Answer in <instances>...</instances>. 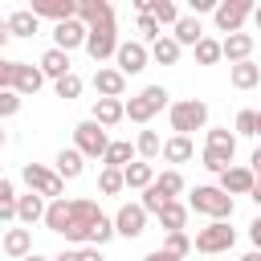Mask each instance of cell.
I'll return each instance as SVG.
<instances>
[{
  "label": "cell",
  "instance_id": "obj_1",
  "mask_svg": "<svg viewBox=\"0 0 261 261\" xmlns=\"http://www.w3.org/2000/svg\"><path fill=\"white\" fill-rule=\"evenodd\" d=\"M41 86H45V73H41V65L12 61V57H4V61H0V90H16V94L24 98V94H37Z\"/></svg>",
  "mask_w": 261,
  "mask_h": 261
},
{
  "label": "cell",
  "instance_id": "obj_2",
  "mask_svg": "<svg viewBox=\"0 0 261 261\" xmlns=\"http://www.w3.org/2000/svg\"><path fill=\"white\" fill-rule=\"evenodd\" d=\"M102 220V208H98V200H69V228L61 232L65 241H73V245H90V232H94V224Z\"/></svg>",
  "mask_w": 261,
  "mask_h": 261
},
{
  "label": "cell",
  "instance_id": "obj_3",
  "mask_svg": "<svg viewBox=\"0 0 261 261\" xmlns=\"http://www.w3.org/2000/svg\"><path fill=\"white\" fill-rule=\"evenodd\" d=\"M167 118H171V130H175V135H188V139H192V130H204V126H208V102H200V98H179V102H171Z\"/></svg>",
  "mask_w": 261,
  "mask_h": 261
},
{
  "label": "cell",
  "instance_id": "obj_4",
  "mask_svg": "<svg viewBox=\"0 0 261 261\" xmlns=\"http://www.w3.org/2000/svg\"><path fill=\"white\" fill-rule=\"evenodd\" d=\"M188 208H192V212H204V216H212V220H232V196H228L220 184L196 188L192 200H188Z\"/></svg>",
  "mask_w": 261,
  "mask_h": 261
},
{
  "label": "cell",
  "instance_id": "obj_5",
  "mask_svg": "<svg viewBox=\"0 0 261 261\" xmlns=\"http://www.w3.org/2000/svg\"><path fill=\"white\" fill-rule=\"evenodd\" d=\"M110 143H114V139L106 135V126L94 122V118H82V122L73 126V147H77L86 159H106Z\"/></svg>",
  "mask_w": 261,
  "mask_h": 261
},
{
  "label": "cell",
  "instance_id": "obj_6",
  "mask_svg": "<svg viewBox=\"0 0 261 261\" xmlns=\"http://www.w3.org/2000/svg\"><path fill=\"white\" fill-rule=\"evenodd\" d=\"M167 98H171V94H167L163 86H143V90L126 102V118H130V122H151L163 106L171 110V102H167Z\"/></svg>",
  "mask_w": 261,
  "mask_h": 261
},
{
  "label": "cell",
  "instance_id": "obj_7",
  "mask_svg": "<svg viewBox=\"0 0 261 261\" xmlns=\"http://www.w3.org/2000/svg\"><path fill=\"white\" fill-rule=\"evenodd\" d=\"M20 179L29 184V192H37L45 200H61V192H65V179L57 171H49L45 163H24L20 167Z\"/></svg>",
  "mask_w": 261,
  "mask_h": 261
},
{
  "label": "cell",
  "instance_id": "obj_8",
  "mask_svg": "<svg viewBox=\"0 0 261 261\" xmlns=\"http://www.w3.org/2000/svg\"><path fill=\"white\" fill-rule=\"evenodd\" d=\"M232 245H237V228H228V220H212V224H204V228L196 232V249L208 253V257L228 253Z\"/></svg>",
  "mask_w": 261,
  "mask_h": 261
},
{
  "label": "cell",
  "instance_id": "obj_9",
  "mask_svg": "<svg viewBox=\"0 0 261 261\" xmlns=\"http://www.w3.org/2000/svg\"><path fill=\"white\" fill-rule=\"evenodd\" d=\"M118 29H114V20H106V24H98V29H90V37H86V53L102 65V61H110V57H118Z\"/></svg>",
  "mask_w": 261,
  "mask_h": 261
},
{
  "label": "cell",
  "instance_id": "obj_10",
  "mask_svg": "<svg viewBox=\"0 0 261 261\" xmlns=\"http://www.w3.org/2000/svg\"><path fill=\"white\" fill-rule=\"evenodd\" d=\"M253 12H257V8H253L249 0H220L212 16H216V29H220L224 37H232V33H241V24H245Z\"/></svg>",
  "mask_w": 261,
  "mask_h": 261
},
{
  "label": "cell",
  "instance_id": "obj_11",
  "mask_svg": "<svg viewBox=\"0 0 261 261\" xmlns=\"http://www.w3.org/2000/svg\"><path fill=\"white\" fill-rule=\"evenodd\" d=\"M147 61H151V49H147L143 41H122V45H118V57H114V69H118L122 77H130V73H143Z\"/></svg>",
  "mask_w": 261,
  "mask_h": 261
},
{
  "label": "cell",
  "instance_id": "obj_12",
  "mask_svg": "<svg viewBox=\"0 0 261 261\" xmlns=\"http://www.w3.org/2000/svg\"><path fill=\"white\" fill-rule=\"evenodd\" d=\"M147 208L143 204H122L118 212H114V228H118V237H126V241H135V237H143L147 232Z\"/></svg>",
  "mask_w": 261,
  "mask_h": 261
},
{
  "label": "cell",
  "instance_id": "obj_13",
  "mask_svg": "<svg viewBox=\"0 0 261 261\" xmlns=\"http://www.w3.org/2000/svg\"><path fill=\"white\" fill-rule=\"evenodd\" d=\"M86 37H90V29H86L77 16L65 20V24H53V49H65V53L86 49Z\"/></svg>",
  "mask_w": 261,
  "mask_h": 261
},
{
  "label": "cell",
  "instance_id": "obj_14",
  "mask_svg": "<svg viewBox=\"0 0 261 261\" xmlns=\"http://www.w3.org/2000/svg\"><path fill=\"white\" fill-rule=\"evenodd\" d=\"M90 86L98 90V98H122V94H126V77H122L114 65H98L94 77H90Z\"/></svg>",
  "mask_w": 261,
  "mask_h": 261
},
{
  "label": "cell",
  "instance_id": "obj_15",
  "mask_svg": "<svg viewBox=\"0 0 261 261\" xmlns=\"http://www.w3.org/2000/svg\"><path fill=\"white\" fill-rule=\"evenodd\" d=\"M220 188L228 192V196H253V188H257V175H253V167H228L224 175H220Z\"/></svg>",
  "mask_w": 261,
  "mask_h": 261
},
{
  "label": "cell",
  "instance_id": "obj_16",
  "mask_svg": "<svg viewBox=\"0 0 261 261\" xmlns=\"http://www.w3.org/2000/svg\"><path fill=\"white\" fill-rule=\"evenodd\" d=\"M33 12L53 20V24H65L77 16V0H33Z\"/></svg>",
  "mask_w": 261,
  "mask_h": 261
},
{
  "label": "cell",
  "instance_id": "obj_17",
  "mask_svg": "<svg viewBox=\"0 0 261 261\" xmlns=\"http://www.w3.org/2000/svg\"><path fill=\"white\" fill-rule=\"evenodd\" d=\"M77 20L86 29H98V24L114 20V8H110V0H77Z\"/></svg>",
  "mask_w": 261,
  "mask_h": 261
},
{
  "label": "cell",
  "instance_id": "obj_18",
  "mask_svg": "<svg viewBox=\"0 0 261 261\" xmlns=\"http://www.w3.org/2000/svg\"><path fill=\"white\" fill-rule=\"evenodd\" d=\"M94 122H102L106 130L114 126V122H122L126 118V102L122 98H94V114H90Z\"/></svg>",
  "mask_w": 261,
  "mask_h": 261
},
{
  "label": "cell",
  "instance_id": "obj_19",
  "mask_svg": "<svg viewBox=\"0 0 261 261\" xmlns=\"http://www.w3.org/2000/svg\"><path fill=\"white\" fill-rule=\"evenodd\" d=\"M53 163H57V167H53V171H57V175H61V179H77V175H82V171H86V155H82V151H77V147H61V151H57V159H53Z\"/></svg>",
  "mask_w": 261,
  "mask_h": 261
},
{
  "label": "cell",
  "instance_id": "obj_20",
  "mask_svg": "<svg viewBox=\"0 0 261 261\" xmlns=\"http://www.w3.org/2000/svg\"><path fill=\"white\" fill-rule=\"evenodd\" d=\"M224 57H228V65L253 61V33H232V37H224Z\"/></svg>",
  "mask_w": 261,
  "mask_h": 261
},
{
  "label": "cell",
  "instance_id": "obj_21",
  "mask_svg": "<svg viewBox=\"0 0 261 261\" xmlns=\"http://www.w3.org/2000/svg\"><path fill=\"white\" fill-rule=\"evenodd\" d=\"M41 73L53 77V82L69 77V73H73V69H69V53H65V49H45V53H41Z\"/></svg>",
  "mask_w": 261,
  "mask_h": 261
},
{
  "label": "cell",
  "instance_id": "obj_22",
  "mask_svg": "<svg viewBox=\"0 0 261 261\" xmlns=\"http://www.w3.org/2000/svg\"><path fill=\"white\" fill-rule=\"evenodd\" d=\"M45 212H49V204H45V196H37V192H29V196H20V204H16V220L20 224H45Z\"/></svg>",
  "mask_w": 261,
  "mask_h": 261
},
{
  "label": "cell",
  "instance_id": "obj_23",
  "mask_svg": "<svg viewBox=\"0 0 261 261\" xmlns=\"http://www.w3.org/2000/svg\"><path fill=\"white\" fill-rule=\"evenodd\" d=\"M4 253H8L12 261L33 257V232H29V228H8V232H4Z\"/></svg>",
  "mask_w": 261,
  "mask_h": 261
},
{
  "label": "cell",
  "instance_id": "obj_24",
  "mask_svg": "<svg viewBox=\"0 0 261 261\" xmlns=\"http://www.w3.org/2000/svg\"><path fill=\"white\" fill-rule=\"evenodd\" d=\"M122 175H126V188H135V192H147L159 175H155V167L147 163V159H135L130 167H122Z\"/></svg>",
  "mask_w": 261,
  "mask_h": 261
},
{
  "label": "cell",
  "instance_id": "obj_25",
  "mask_svg": "<svg viewBox=\"0 0 261 261\" xmlns=\"http://www.w3.org/2000/svg\"><path fill=\"white\" fill-rule=\"evenodd\" d=\"M135 159H139V147H135V143H130V139H114V143H110V151H106V159H102V163H106V167H130V163H135Z\"/></svg>",
  "mask_w": 261,
  "mask_h": 261
},
{
  "label": "cell",
  "instance_id": "obj_26",
  "mask_svg": "<svg viewBox=\"0 0 261 261\" xmlns=\"http://www.w3.org/2000/svg\"><path fill=\"white\" fill-rule=\"evenodd\" d=\"M4 24H8V33H12V37H33V33H37V24H41V16H37L33 8H16Z\"/></svg>",
  "mask_w": 261,
  "mask_h": 261
},
{
  "label": "cell",
  "instance_id": "obj_27",
  "mask_svg": "<svg viewBox=\"0 0 261 261\" xmlns=\"http://www.w3.org/2000/svg\"><path fill=\"white\" fill-rule=\"evenodd\" d=\"M228 82H232L237 90H253V86L261 82V65H257V61H241V65H228Z\"/></svg>",
  "mask_w": 261,
  "mask_h": 261
},
{
  "label": "cell",
  "instance_id": "obj_28",
  "mask_svg": "<svg viewBox=\"0 0 261 261\" xmlns=\"http://www.w3.org/2000/svg\"><path fill=\"white\" fill-rule=\"evenodd\" d=\"M204 151H216V155H237V135L228 126H208V147Z\"/></svg>",
  "mask_w": 261,
  "mask_h": 261
},
{
  "label": "cell",
  "instance_id": "obj_29",
  "mask_svg": "<svg viewBox=\"0 0 261 261\" xmlns=\"http://www.w3.org/2000/svg\"><path fill=\"white\" fill-rule=\"evenodd\" d=\"M192 155H196V143H192L188 135H171V139L163 143V159H167V163H188Z\"/></svg>",
  "mask_w": 261,
  "mask_h": 261
},
{
  "label": "cell",
  "instance_id": "obj_30",
  "mask_svg": "<svg viewBox=\"0 0 261 261\" xmlns=\"http://www.w3.org/2000/svg\"><path fill=\"white\" fill-rule=\"evenodd\" d=\"M179 53H184V45H179L175 37H167V33L151 45V57H155L159 65H175V61H179Z\"/></svg>",
  "mask_w": 261,
  "mask_h": 261
},
{
  "label": "cell",
  "instance_id": "obj_31",
  "mask_svg": "<svg viewBox=\"0 0 261 261\" xmlns=\"http://www.w3.org/2000/svg\"><path fill=\"white\" fill-rule=\"evenodd\" d=\"M45 228L49 232H65L69 228V200H49V212H45Z\"/></svg>",
  "mask_w": 261,
  "mask_h": 261
},
{
  "label": "cell",
  "instance_id": "obj_32",
  "mask_svg": "<svg viewBox=\"0 0 261 261\" xmlns=\"http://www.w3.org/2000/svg\"><path fill=\"white\" fill-rule=\"evenodd\" d=\"M188 212H192V208L175 200V204H167V208L159 212V224H163L167 232H184V228H188Z\"/></svg>",
  "mask_w": 261,
  "mask_h": 261
},
{
  "label": "cell",
  "instance_id": "obj_33",
  "mask_svg": "<svg viewBox=\"0 0 261 261\" xmlns=\"http://www.w3.org/2000/svg\"><path fill=\"white\" fill-rule=\"evenodd\" d=\"M171 37H175L179 45H192V49H196V45L204 41V29H200V20H196V16H179V24H175V33H171Z\"/></svg>",
  "mask_w": 261,
  "mask_h": 261
},
{
  "label": "cell",
  "instance_id": "obj_34",
  "mask_svg": "<svg viewBox=\"0 0 261 261\" xmlns=\"http://www.w3.org/2000/svg\"><path fill=\"white\" fill-rule=\"evenodd\" d=\"M147 16H155L159 24H179V8L171 4V0H147Z\"/></svg>",
  "mask_w": 261,
  "mask_h": 261
},
{
  "label": "cell",
  "instance_id": "obj_35",
  "mask_svg": "<svg viewBox=\"0 0 261 261\" xmlns=\"http://www.w3.org/2000/svg\"><path fill=\"white\" fill-rule=\"evenodd\" d=\"M192 53H196V61H200V65H216V61L224 57V41H216V37H204V41H200Z\"/></svg>",
  "mask_w": 261,
  "mask_h": 261
},
{
  "label": "cell",
  "instance_id": "obj_36",
  "mask_svg": "<svg viewBox=\"0 0 261 261\" xmlns=\"http://www.w3.org/2000/svg\"><path fill=\"white\" fill-rule=\"evenodd\" d=\"M135 147H139V159H159L163 155V139L155 135V130H139V139H135Z\"/></svg>",
  "mask_w": 261,
  "mask_h": 261
},
{
  "label": "cell",
  "instance_id": "obj_37",
  "mask_svg": "<svg viewBox=\"0 0 261 261\" xmlns=\"http://www.w3.org/2000/svg\"><path fill=\"white\" fill-rule=\"evenodd\" d=\"M122 188H126L122 167H102V175H98V192H102V196H118Z\"/></svg>",
  "mask_w": 261,
  "mask_h": 261
},
{
  "label": "cell",
  "instance_id": "obj_38",
  "mask_svg": "<svg viewBox=\"0 0 261 261\" xmlns=\"http://www.w3.org/2000/svg\"><path fill=\"white\" fill-rule=\"evenodd\" d=\"M163 249H167V253H175V257L184 261V257H188V253L196 249V241H192L188 232H167V241H163Z\"/></svg>",
  "mask_w": 261,
  "mask_h": 261
},
{
  "label": "cell",
  "instance_id": "obj_39",
  "mask_svg": "<svg viewBox=\"0 0 261 261\" xmlns=\"http://www.w3.org/2000/svg\"><path fill=\"white\" fill-rule=\"evenodd\" d=\"M155 188H159V192H163V196H171V200H175V196H179V192H184V175H179V171H175V167H171V171H163V175H159V179H155Z\"/></svg>",
  "mask_w": 261,
  "mask_h": 261
},
{
  "label": "cell",
  "instance_id": "obj_40",
  "mask_svg": "<svg viewBox=\"0 0 261 261\" xmlns=\"http://www.w3.org/2000/svg\"><path fill=\"white\" fill-rule=\"evenodd\" d=\"M139 204H143V208H147V212H155V216H159V212H163V208H167V204H175V200H171V196H163V192H159V188H155V184H151V188H147V192H143V200H139Z\"/></svg>",
  "mask_w": 261,
  "mask_h": 261
},
{
  "label": "cell",
  "instance_id": "obj_41",
  "mask_svg": "<svg viewBox=\"0 0 261 261\" xmlns=\"http://www.w3.org/2000/svg\"><path fill=\"white\" fill-rule=\"evenodd\" d=\"M159 29H163V24H159L155 16H139V41H143V45H155V41L163 37Z\"/></svg>",
  "mask_w": 261,
  "mask_h": 261
},
{
  "label": "cell",
  "instance_id": "obj_42",
  "mask_svg": "<svg viewBox=\"0 0 261 261\" xmlns=\"http://www.w3.org/2000/svg\"><path fill=\"white\" fill-rule=\"evenodd\" d=\"M82 86H86V82H82L77 73H69V77H61V82H53L57 98H65V102H69V98H77V94H82Z\"/></svg>",
  "mask_w": 261,
  "mask_h": 261
},
{
  "label": "cell",
  "instance_id": "obj_43",
  "mask_svg": "<svg viewBox=\"0 0 261 261\" xmlns=\"http://www.w3.org/2000/svg\"><path fill=\"white\" fill-rule=\"evenodd\" d=\"M16 110H20V94H16V90H0V114L12 118Z\"/></svg>",
  "mask_w": 261,
  "mask_h": 261
},
{
  "label": "cell",
  "instance_id": "obj_44",
  "mask_svg": "<svg viewBox=\"0 0 261 261\" xmlns=\"http://www.w3.org/2000/svg\"><path fill=\"white\" fill-rule=\"evenodd\" d=\"M204 167L216 171V175H224V171L232 167V159H228V155H216V151H204Z\"/></svg>",
  "mask_w": 261,
  "mask_h": 261
},
{
  "label": "cell",
  "instance_id": "obj_45",
  "mask_svg": "<svg viewBox=\"0 0 261 261\" xmlns=\"http://www.w3.org/2000/svg\"><path fill=\"white\" fill-rule=\"evenodd\" d=\"M237 135H257V110H241L237 114Z\"/></svg>",
  "mask_w": 261,
  "mask_h": 261
},
{
  "label": "cell",
  "instance_id": "obj_46",
  "mask_svg": "<svg viewBox=\"0 0 261 261\" xmlns=\"http://www.w3.org/2000/svg\"><path fill=\"white\" fill-rule=\"evenodd\" d=\"M249 241H253V249L261 253V216H257V220L249 224Z\"/></svg>",
  "mask_w": 261,
  "mask_h": 261
},
{
  "label": "cell",
  "instance_id": "obj_47",
  "mask_svg": "<svg viewBox=\"0 0 261 261\" xmlns=\"http://www.w3.org/2000/svg\"><path fill=\"white\" fill-rule=\"evenodd\" d=\"M143 261H179V257H175V253H167V249H155V253H147Z\"/></svg>",
  "mask_w": 261,
  "mask_h": 261
},
{
  "label": "cell",
  "instance_id": "obj_48",
  "mask_svg": "<svg viewBox=\"0 0 261 261\" xmlns=\"http://www.w3.org/2000/svg\"><path fill=\"white\" fill-rule=\"evenodd\" d=\"M192 12H216V0H192Z\"/></svg>",
  "mask_w": 261,
  "mask_h": 261
},
{
  "label": "cell",
  "instance_id": "obj_49",
  "mask_svg": "<svg viewBox=\"0 0 261 261\" xmlns=\"http://www.w3.org/2000/svg\"><path fill=\"white\" fill-rule=\"evenodd\" d=\"M82 261H102V249H98V245H86V249H82Z\"/></svg>",
  "mask_w": 261,
  "mask_h": 261
},
{
  "label": "cell",
  "instance_id": "obj_50",
  "mask_svg": "<svg viewBox=\"0 0 261 261\" xmlns=\"http://www.w3.org/2000/svg\"><path fill=\"white\" fill-rule=\"evenodd\" d=\"M53 261H82V249H61Z\"/></svg>",
  "mask_w": 261,
  "mask_h": 261
},
{
  "label": "cell",
  "instance_id": "obj_51",
  "mask_svg": "<svg viewBox=\"0 0 261 261\" xmlns=\"http://www.w3.org/2000/svg\"><path fill=\"white\" fill-rule=\"evenodd\" d=\"M249 167H253V175H257V171H261V147H257V151H253V155H249Z\"/></svg>",
  "mask_w": 261,
  "mask_h": 261
},
{
  "label": "cell",
  "instance_id": "obj_52",
  "mask_svg": "<svg viewBox=\"0 0 261 261\" xmlns=\"http://www.w3.org/2000/svg\"><path fill=\"white\" fill-rule=\"evenodd\" d=\"M253 200L261 204V171H257V188H253Z\"/></svg>",
  "mask_w": 261,
  "mask_h": 261
},
{
  "label": "cell",
  "instance_id": "obj_53",
  "mask_svg": "<svg viewBox=\"0 0 261 261\" xmlns=\"http://www.w3.org/2000/svg\"><path fill=\"white\" fill-rule=\"evenodd\" d=\"M241 261H261V253H257V249H253V253H245V257H241Z\"/></svg>",
  "mask_w": 261,
  "mask_h": 261
},
{
  "label": "cell",
  "instance_id": "obj_54",
  "mask_svg": "<svg viewBox=\"0 0 261 261\" xmlns=\"http://www.w3.org/2000/svg\"><path fill=\"white\" fill-rule=\"evenodd\" d=\"M253 24H257V29H261V4H257V12H253Z\"/></svg>",
  "mask_w": 261,
  "mask_h": 261
},
{
  "label": "cell",
  "instance_id": "obj_55",
  "mask_svg": "<svg viewBox=\"0 0 261 261\" xmlns=\"http://www.w3.org/2000/svg\"><path fill=\"white\" fill-rule=\"evenodd\" d=\"M24 261H53V257H41V253H33V257H24Z\"/></svg>",
  "mask_w": 261,
  "mask_h": 261
},
{
  "label": "cell",
  "instance_id": "obj_56",
  "mask_svg": "<svg viewBox=\"0 0 261 261\" xmlns=\"http://www.w3.org/2000/svg\"><path fill=\"white\" fill-rule=\"evenodd\" d=\"M257 135H261V110H257Z\"/></svg>",
  "mask_w": 261,
  "mask_h": 261
}]
</instances>
